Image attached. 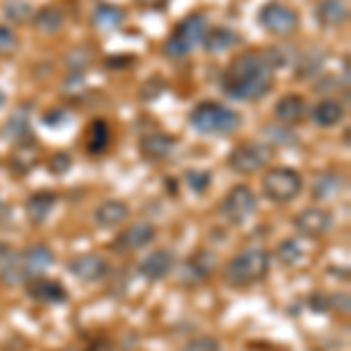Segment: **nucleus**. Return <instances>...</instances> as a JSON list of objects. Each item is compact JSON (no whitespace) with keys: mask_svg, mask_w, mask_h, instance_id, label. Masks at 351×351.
Listing matches in <instances>:
<instances>
[{"mask_svg":"<svg viewBox=\"0 0 351 351\" xmlns=\"http://www.w3.org/2000/svg\"><path fill=\"white\" fill-rule=\"evenodd\" d=\"M258 21L271 36H291L300 26V14L293 8H288V5L267 3L260 8Z\"/></svg>","mask_w":351,"mask_h":351,"instance_id":"nucleus-9","label":"nucleus"},{"mask_svg":"<svg viewBox=\"0 0 351 351\" xmlns=\"http://www.w3.org/2000/svg\"><path fill=\"white\" fill-rule=\"evenodd\" d=\"M129 218V206L120 199H108L101 206H96L94 211V223L104 230H112L117 225H122Z\"/></svg>","mask_w":351,"mask_h":351,"instance_id":"nucleus-17","label":"nucleus"},{"mask_svg":"<svg viewBox=\"0 0 351 351\" xmlns=\"http://www.w3.org/2000/svg\"><path fill=\"white\" fill-rule=\"evenodd\" d=\"M68 271L84 284H96V281H104L110 274V265L104 256L84 253V256H77L68 263Z\"/></svg>","mask_w":351,"mask_h":351,"instance_id":"nucleus-11","label":"nucleus"},{"mask_svg":"<svg viewBox=\"0 0 351 351\" xmlns=\"http://www.w3.org/2000/svg\"><path fill=\"white\" fill-rule=\"evenodd\" d=\"M54 263V253L43 243L26 248L21 253H12L3 265H0V281L10 286L28 284L36 276H43L45 269H49Z\"/></svg>","mask_w":351,"mask_h":351,"instance_id":"nucleus-2","label":"nucleus"},{"mask_svg":"<svg viewBox=\"0 0 351 351\" xmlns=\"http://www.w3.org/2000/svg\"><path fill=\"white\" fill-rule=\"evenodd\" d=\"M218 260L211 251H197L195 256H190L180 267V281L183 284H202L213 274Z\"/></svg>","mask_w":351,"mask_h":351,"instance_id":"nucleus-13","label":"nucleus"},{"mask_svg":"<svg viewBox=\"0 0 351 351\" xmlns=\"http://www.w3.org/2000/svg\"><path fill=\"white\" fill-rule=\"evenodd\" d=\"M87 351H112V347H110V342H106V339H96V342L89 344Z\"/></svg>","mask_w":351,"mask_h":351,"instance_id":"nucleus-38","label":"nucleus"},{"mask_svg":"<svg viewBox=\"0 0 351 351\" xmlns=\"http://www.w3.org/2000/svg\"><path fill=\"white\" fill-rule=\"evenodd\" d=\"M276 256L284 265H298L300 260H302V246L295 241V239H286L279 243V248H276Z\"/></svg>","mask_w":351,"mask_h":351,"instance_id":"nucleus-28","label":"nucleus"},{"mask_svg":"<svg viewBox=\"0 0 351 351\" xmlns=\"http://www.w3.org/2000/svg\"><path fill=\"white\" fill-rule=\"evenodd\" d=\"M176 148V138L169 134H150L141 138V155L145 160H167L171 155V150Z\"/></svg>","mask_w":351,"mask_h":351,"instance_id":"nucleus-19","label":"nucleus"},{"mask_svg":"<svg viewBox=\"0 0 351 351\" xmlns=\"http://www.w3.org/2000/svg\"><path fill=\"white\" fill-rule=\"evenodd\" d=\"M234 43H239V36H237L232 28H225V26H216L211 31H206L204 36V45H206V52L211 54H220L225 49H230Z\"/></svg>","mask_w":351,"mask_h":351,"instance_id":"nucleus-24","label":"nucleus"},{"mask_svg":"<svg viewBox=\"0 0 351 351\" xmlns=\"http://www.w3.org/2000/svg\"><path fill=\"white\" fill-rule=\"evenodd\" d=\"M274 64L267 49H248L232 59L223 75V92L237 101H258L271 92Z\"/></svg>","mask_w":351,"mask_h":351,"instance_id":"nucleus-1","label":"nucleus"},{"mask_svg":"<svg viewBox=\"0 0 351 351\" xmlns=\"http://www.w3.org/2000/svg\"><path fill=\"white\" fill-rule=\"evenodd\" d=\"M344 106L339 104L335 99H324L319 101V104L314 106V110H311V120L316 122V127H324V129H330L335 127L344 120Z\"/></svg>","mask_w":351,"mask_h":351,"instance_id":"nucleus-21","label":"nucleus"},{"mask_svg":"<svg viewBox=\"0 0 351 351\" xmlns=\"http://www.w3.org/2000/svg\"><path fill=\"white\" fill-rule=\"evenodd\" d=\"M269 253L265 248H246L237 253L225 267V281L234 288L260 284L269 274Z\"/></svg>","mask_w":351,"mask_h":351,"instance_id":"nucleus-3","label":"nucleus"},{"mask_svg":"<svg viewBox=\"0 0 351 351\" xmlns=\"http://www.w3.org/2000/svg\"><path fill=\"white\" fill-rule=\"evenodd\" d=\"M68 169H71V157H68V152H56L52 160H49V171L54 176L66 173Z\"/></svg>","mask_w":351,"mask_h":351,"instance_id":"nucleus-34","label":"nucleus"},{"mask_svg":"<svg viewBox=\"0 0 351 351\" xmlns=\"http://www.w3.org/2000/svg\"><path fill=\"white\" fill-rule=\"evenodd\" d=\"M3 104H5V92L0 89V106H3Z\"/></svg>","mask_w":351,"mask_h":351,"instance_id":"nucleus-41","label":"nucleus"},{"mask_svg":"<svg viewBox=\"0 0 351 351\" xmlns=\"http://www.w3.org/2000/svg\"><path fill=\"white\" fill-rule=\"evenodd\" d=\"M349 5L347 0H319L316 5V21L324 28H337L347 24Z\"/></svg>","mask_w":351,"mask_h":351,"instance_id":"nucleus-16","label":"nucleus"},{"mask_svg":"<svg viewBox=\"0 0 351 351\" xmlns=\"http://www.w3.org/2000/svg\"><path fill=\"white\" fill-rule=\"evenodd\" d=\"M330 307L342 309L344 314H347V311H349V295H347V293H337L335 298H330Z\"/></svg>","mask_w":351,"mask_h":351,"instance_id":"nucleus-36","label":"nucleus"},{"mask_svg":"<svg viewBox=\"0 0 351 351\" xmlns=\"http://www.w3.org/2000/svg\"><path fill=\"white\" fill-rule=\"evenodd\" d=\"M342 188H344L342 176L326 171L314 180V185H311V197H314L316 202H328V199H332V197H337Z\"/></svg>","mask_w":351,"mask_h":351,"instance_id":"nucleus-22","label":"nucleus"},{"mask_svg":"<svg viewBox=\"0 0 351 351\" xmlns=\"http://www.w3.org/2000/svg\"><path fill=\"white\" fill-rule=\"evenodd\" d=\"M10 256H12V248H10V243L0 241V265H3Z\"/></svg>","mask_w":351,"mask_h":351,"instance_id":"nucleus-39","label":"nucleus"},{"mask_svg":"<svg viewBox=\"0 0 351 351\" xmlns=\"http://www.w3.org/2000/svg\"><path fill=\"white\" fill-rule=\"evenodd\" d=\"M185 180H188V185H190L192 192H197V195H204V192L208 190V185H211L213 173L211 171H188V173H185Z\"/></svg>","mask_w":351,"mask_h":351,"instance_id":"nucleus-30","label":"nucleus"},{"mask_svg":"<svg viewBox=\"0 0 351 351\" xmlns=\"http://www.w3.org/2000/svg\"><path fill=\"white\" fill-rule=\"evenodd\" d=\"M183 351H223L213 337H195L183 347Z\"/></svg>","mask_w":351,"mask_h":351,"instance_id":"nucleus-33","label":"nucleus"},{"mask_svg":"<svg viewBox=\"0 0 351 351\" xmlns=\"http://www.w3.org/2000/svg\"><path fill=\"white\" fill-rule=\"evenodd\" d=\"M54 206H56L54 192H49V190L36 192V195H31L26 202V216L33 225H43L45 220L49 218V213L54 211Z\"/></svg>","mask_w":351,"mask_h":351,"instance_id":"nucleus-20","label":"nucleus"},{"mask_svg":"<svg viewBox=\"0 0 351 351\" xmlns=\"http://www.w3.org/2000/svg\"><path fill=\"white\" fill-rule=\"evenodd\" d=\"M256 211H258V197L253 195V190L243 183L234 185V188L225 195L223 204H220V216H223L225 223H230V225L248 223Z\"/></svg>","mask_w":351,"mask_h":351,"instance_id":"nucleus-7","label":"nucleus"},{"mask_svg":"<svg viewBox=\"0 0 351 351\" xmlns=\"http://www.w3.org/2000/svg\"><path fill=\"white\" fill-rule=\"evenodd\" d=\"M309 307H311V311H316V314H321V311H328L330 309V298H326V295H311L309 298Z\"/></svg>","mask_w":351,"mask_h":351,"instance_id":"nucleus-35","label":"nucleus"},{"mask_svg":"<svg viewBox=\"0 0 351 351\" xmlns=\"http://www.w3.org/2000/svg\"><path fill=\"white\" fill-rule=\"evenodd\" d=\"M138 5L143 10H164L167 8V0H138Z\"/></svg>","mask_w":351,"mask_h":351,"instance_id":"nucleus-37","label":"nucleus"},{"mask_svg":"<svg viewBox=\"0 0 351 351\" xmlns=\"http://www.w3.org/2000/svg\"><path fill=\"white\" fill-rule=\"evenodd\" d=\"M157 230L155 225L150 223H136L132 228H127L124 232H120V237L110 241V251L112 253H132L138 251V248L148 246V243L155 239Z\"/></svg>","mask_w":351,"mask_h":351,"instance_id":"nucleus-12","label":"nucleus"},{"mask_svg":"<svg viewBox=\"0 0 351 351\" xmlns=\"http://www.w3.org/2000/svg\"><path fill=\"white\" fill-rule=\"evenodd\" d=\"M33 19H36V28L40 33H59L61 28H64V12H61V8H56V5L43 8Z\"/></svg>","mask_w":351,"mask_h":351,"instance_id":"nucleus-26","label":"nucleus"},{"mask_svg":"<svg viewBox=\"0 0 351 351\" xmlns=\"http://www.w3.org/2000/svg\"><path fill=\"white\" fill-rule=\"evenodd\" d=\"M190 127L199 134H234L241 127V115L223 104L202 101L190 112Z\"/></svg>","mask_w":351,"mask_h":351,"instance_id":"nucleus-4","label":"nucleus"},{"mask_svg":"<svg viewBox=\"0 0 351 351\" xmlns=\"http://www.w3.org/2000/svg\"><path fill=\"white\" fill-rule=\"evenodd\" d=\"M16 49H19V36L10 26L0 24V54L12 56L16 54Z\"/></svg>","mask_w":351,"mask_h":351,"instance_id":"nucleus-29","label":"nucleus"},{"mask_svg":"<svg viewBox=\"0 0 351 351\" xmlns=\"http://www.w3.org/2000/svg\"><path fill=\"white\" fill-rule=\"evenodd\" d=\"M26 132H28V117L12 115V120H10L8 127L3 129V136H10L12 141H16V138H24Z\"/></svg>","mask_w":351,"mask_h":351,"instance_id":"nucleus-31","label":"nucleus"},{"mask_svg":"<svg viewBox=\"0 0 351 351\" xmlns=\"http://www.w3.org/2000/svg\"><path fill=\"white\" fill-rule=\"evenodd\" d=\"M5 16H8L10 21H14V24H24V21L33 19V10L31 5L24 3V0H10L8 5H5Z\"/></svg>","mask_w":351,"mask_h":351,"instance_id":"nucleus-27","label":"nucleus"},{"mask_svg":"<svg viewBox=\"0 0 351 351\" xmlns=\"http://www.w3.org/2000/svg\"><path fill=\"white\" fill-rule=\"evenodd\" d=\"M8 220H10V206H8V204L0 202V225L8 223Z\"/></svg>","mask_w":351,"mask_h":351,"instance_id":"nucleus-40","label":"nucleus"},{"mask_svg":"<svg viewBox=\"0 0 351 351\" xmlns=\"http://www.w3.org/2000/svg\"><path fill=\"white\" fill-rule=\"evenodd\" d=\"M26 293H28V298H33L36 302H43V304H59L68 300L66 286L54 279H45V276H36V279L28 281Z\"/></svg>","mask_w":351,"mask_h":351,"instance_id":"nucleus-15","label":"nucleus"},{"mask_svg":"<svg viewBox=\"0 0 351 351\" xmlns=\"http://www.w3.org/2000/svg\"><path fill=\"white\" fill-rule=\"evenodd\" d=\"M324 59H326L324 52H319V49H311V52L302 59V61H307V68H302L298 75H307V77L314 75L316 71H321V64H324Z\"/></svg>","mask_w":351,"mask_h":351,"instance_id":"nucleus-32","label":"nucleus"},{"mask_svg":"<svg viewBox=\"0 0 351 351\" xmlns=\"http://www.w3.org/2000/svg\"><path fill=\"white\" fill-rule=\"evenodd\" d=\"M176 267V258L171 251L160 248V251H152L148 258H143V263L138 265V274L148 281H162Z\"/></svg>","mask_w":351,"mask_h":351,"instance_id":"nucleus-14","label":"nucleus"},{"mask_svg":"<svg viewBox=\"0 0 351 351\" xmlns=\"http://www.w3.org/2000/svg\"><path fill=\"white\" fill-rule=\"evenodd\" d=\"M263 192L269 202L274 204H288L302 192V178L295 169L291 167H276L267 171L263 178Z\"/></svg>","mask_w":351,"mask_h":351,"instance_id":"nucleus-6","label":"nucleus"},{"mask_svg":"<svg viewBox=\"0 0 351 351\" xmlns=\"http://www.w3.org/2000/svg\"><path fill=\"white\" fill-rule=\"evenodd\" d=\"M110 143V127L106 120H94L87 129V150L92 155H101Z\"/></svg>","mask_w":351,"mask_h":351,"instance_id":"nucleus-25","label":"nucleus"},{"mask_svg":"<svg viewBox=\"0 0 351 351\" xmlns=\"http://www.w3.org/2000/svg\"><path fill=\"white\" fill-rule=\"evenodd\" d=\"M206 14L202 12H192L176 26V31L169 36L167 45H164V52L167 56H173V59H180V56H188L192 49L199 43H204V36H206Z\"/></svg>","mask_w":351,"mask_h":351,"instance_id":"nucleus-5","label":"nucleus"},{"mask_svg":"<svg viewBox=\"0 0 351 351\" xmlns=\"http://www.w3.org/2000/svg\"><path fill=\"white\" fill-rule=\"evenodd\" d=\"M274 155L267 143H241L228 155V167L237 173H256L265 169Z\"/></svg>","mask_w":351,"mask_h":351,"instance_id":"nucleus-8","label":"nucleus"},{"mask_svg":"<svg viewBox=\"0 0 351 351\" xmlns=\"http://www.w3.org/2000/svg\"><path fill=\"white\" fill-rule=\"evenodd\" d=\"M332 225H335L332 213L319 206H309L295 216V230L307 239H319V237L328 234L332 230Z\"/></svg>","mask_w":351,"mask_h":351,"instance_id":"nucleus-10","label":"nucleus"},{"mask_svg":"<svg viewBox=\"0 0 351 351\" xmlns=\"http://www.w3.org/2000/svg\"><path fill=\"white\" fill-rule=\"evenodd\" d=\"M307 112V101L300 94H286L276 101L274 106V115L281 124H298Z\"/></svg>","mask_w":351,"mask_h":351,"instance_id":"nucleus-18","label":"nucleus"},{"mask_svg":"<svg viewBox=\"0 0 351 351\" xmlns=\"http://www.w3.org/2000/svg\"><path fill=\"white\" fill-rule=\"evenodd\" d=\"M127 19V12L117 5H96L94 14H92V24L96 28H104V31H112V28L122 26V21Z\"/></svg>","mask_w":351,"mask_h":351,"instance_id":"nucleus-23","label":"nucleus"}]
</instances>
